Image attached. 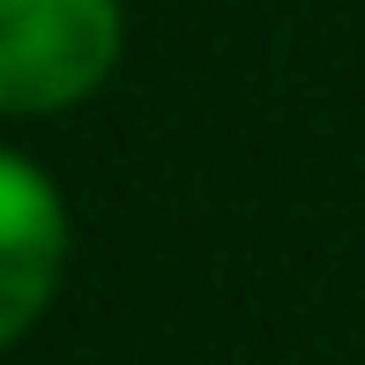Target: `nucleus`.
I'll return each mask as SVG.
<instances>
[{
  "label": "nucleus",
  "mask_w": 365,
  "mask_h": 365,
  "mask_svg": "<svg viewBox=\"0 0 365 365\" xmlns=\"http://www.w3.org/2000/svg\"><path fill=\"white\" fill-rule=\"evenodd\" d=\"M68 269V209L38 164L0 149V351L45 321Z\"/></svg>",
  "instance_id": "f03ea898"
},
{
  "label": "nucleus",
  "mask_w": 365,
  "mask_h": 365,
  "mask_svg": "<svg viewBox=\"0 0 365 365\" xmlns=\"http://www.w3.org/2000/svg\"><path fill=\"white\" fill-rule=\"evenodd\" d=\"M120 0H0V112H68L120 68Z\"/></svg>",
  "instance_id": "f257e3e1"
}]
</instances>
